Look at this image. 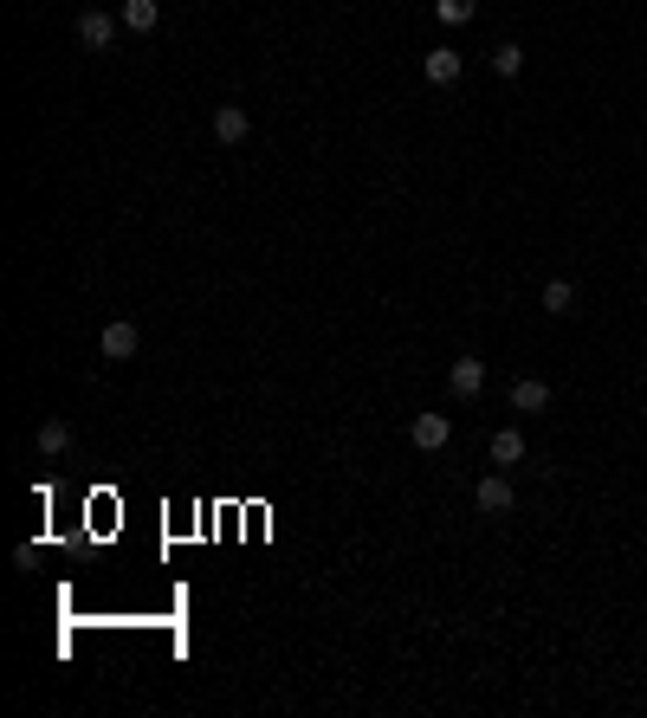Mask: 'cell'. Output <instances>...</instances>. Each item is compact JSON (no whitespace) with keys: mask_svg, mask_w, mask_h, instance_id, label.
<instances>
[{"mask_svg":"<svg viewBox=\"0 0 647 718\" xmlns=\"http://www.w3.org/2000/svg\"><path fill=\"white\" fill-rule=\"evenodd\" d=\"M447 389L460 395V402H473V395L486 389V363H479V356H460V363L447 369Z\"/></svg>","mask_w":647,"mask_h":718,"instance_id":"4","label":"cell"},{"mask_svg":"<svg viewBox=\"0 0 647 718\" xmlns=\"http://www.w3.org/2000/svg\"><path fill=\"white\" fill-rule=\"evenodd\" d=\"M117 20H123V33H156L162 7H156V0H123V13H117Z\"/></svg>","mask_w":647,"mask_h":718,"instance_id":"9","label":"cell"},{"mask_svg":"<svg viewBox=\"0 0 647 718\" xmlns=\"http://www.w3.org/2000/svg\"><path fill=\"white\" fill-rule=\"evenodd\" d=\"M473 505H479V512H486V518H499V512H512V505H518V492H512V479H505V473H486V479H479V486H473Z\"/></svg>","mask_w":647,"mask_h":718,"instance_id":"1","label":"cell"},{"mask_svg":"<svg viewBox=\"0 0 647 718\" xmlns=\"http://www.w3.org/2000/svg\"><path fill=\"white\" fill-rule=\"evenodd\" d=\"M33 447L46 453V460H59V453H72V427H65V421H39Z\"/></svg>","mask_w":647,"mask_h":718,"instance_id":"10","label":"cell"},{"mask_svg":"<svg viewBox=\"0 0 647 718\" xmlns=\"http://www.w3.org/2000/svg\"><path fill=\"white\" fill-rule=\"evenodd\" d=\"M570 305H576V285H570V279H550V285H544V311H557V317H563Z\"/></svg>","mask_w":647,"mask_h":718,"instance_id":"14","label":"cell"},{"mask_svg":"<svg viewBox=\"0 0 647 718\" xmlns=\"http://www.w3.org/2000/svg\"><path fill=\"white\" fill-rule=\"evenodd\" d=\"M143 350V330L136 324H104V363H130Z\"/></svg>","mask_w":647,"mask_h":718,"instance_id":"5","label":"cell"},{"mask_svg":"<svg viewBox=\"0 0 647 718\" xmlns=\"http://www.w3.org/2000/svg\"><path fill=\"white\" fill-rule=\"evenodd\" d=\"M486 453H492V466H518V460H525V434H518V427H499Z\"/></svg>","mask_w":647,"mask_h":718,"instance_id":"11","label":"cell"},{"mask_svg":"<svg viewBox=\"0 0 647 718\" xmlns=\"http://www.w3.org/2000/svg\"><path fill=\"white\" fill-rule=\"evenodd\" d=\"M512 408H518V414H544V408H550V382L518 376V382H512Z\"/></svg>","mask_w":647,"mask_h":718,"instance_id":"7","label":"cell"},{"mask_svg":"<svg viewBox=\"0 0 647 718\" xmlns=\"http://www.w3.org/2000/svg\"><path fill=\"white\" fill-rule=\"evenodd\" d=\"M479 13V0H434V20L440 26H466Z\"/></svg>","mask_w":647,"mask_h":718,"instance_id":"13","label":"cell"},{"mask_svg":"<svg viewBox=\"0 0 647 718\" xmlns=\"http://www.w3.org/2000/svg\"><path fill=\"white\" fill-rule=\"evenodd\" d=\"M421 72H428V85H460V72H466V59L453 46H434L428 59H421Z\"/></svg>","mask_w":647,"mask_h":718,"instance_id":"6","label":"cell"},{"mask_svg":"<svg viewBox=\"0 0 647 718\" xmlns=\"http://www.w3.org/2000/svg\"><path fill=\"white\" fill-rule=\"evenodd\" d=\"M246 130H253L246 104H220L214 110V136H220V143H246Z\"/></svg>","mask_w":647,"mask_h":718,"instance_id":"8","label":"cell"},{"mask_svg":"<svg viewBox=\"0 0 647 718\" xmlns=\"http://www.w3.org/2000/svg\"><path fill=\"white\" fill-rule=\"evenodd\" d=\"M117 26H123L117 13H98V7H85V13H78V39H85L91 52H104L110 39H117Z\"/></svg>","mask_w":647,"mask_h":718,"instance_id":"2","label":"cell"},{"mask_svg":"<svg viewBox=\"0 0 647 718\" xmlns=\"http://www.w3.org/2000/svg\"><path fill=\"white\" fill-rule=\"evenodd\" d=\"M408 440H415L421 453H440V447L453 440V421H447V414H415V427H408Z\"/></svg>","mask_w":647,"mask_h":718,"instance_id":"3","label":"cell"},{"mask_svg":"<svg viewBox=\"0 0 647 718\" xmlns=\"http://www.w3.org/2000/svg\"><path fill=\"white\" fill-rule=\"evenodd\" d=\"M518 72H525V46H512V39L492 46V78H518Z\"/></svg>","mask_w":647,"mask_h":718,"instance_id":"12","label":"cell"}]
</instances>
